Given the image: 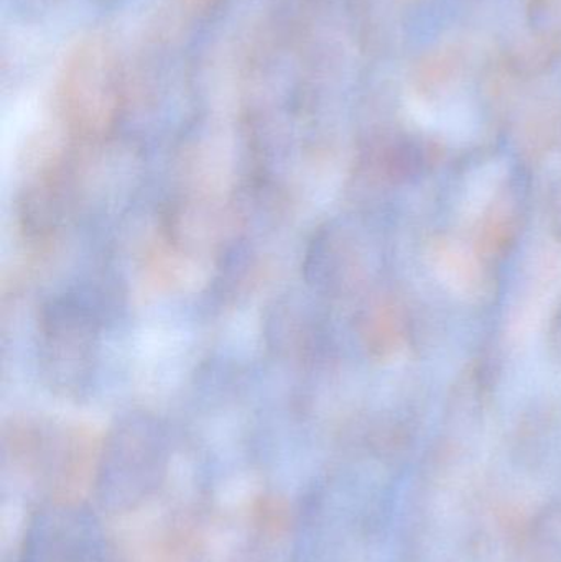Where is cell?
<instances>
[{
    "label": "cell",
    "instance_id": "obj_1",
    "mask_svg": "<svg viewBox=\"0 0 561 562\" xmlns=\"http://www.w3.org/2000/svg\"><path fill=\"white\" fill-rule=\"evenodd\" d=\"M98 319L86 301L68 296L49 304L43 317V360L53 383L78 389L91 370Z\"/></svg>",
    "mask_w": 561,
    "mask_h": 562
}]
</instances>
